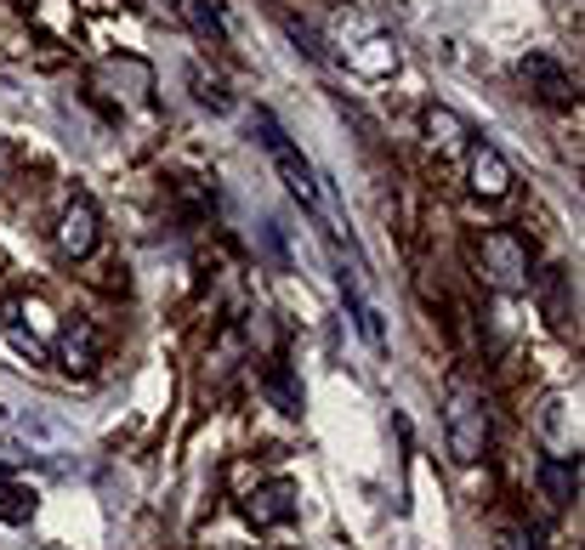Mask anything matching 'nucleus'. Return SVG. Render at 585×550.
Segmentation results:
<instances>
[{"instance_id": "f257e3e1", "label": "nucleus", "mask_w": 585, "mask_h": 550, "mask_svg": "<svg viewBox=\"0 0 585 550\" xmlns=\"http://www.w3.org/2000/svg\"><path fill=\"white\" fill-rule=\"evenodd\" d=\"M444 426H450V448L455 460H483V448H490V404H483V391L455 380L450 386V409H444Z\"/></svg>"}, {"instance_id": "f03ea898", "label": "nucleus", "mask_w": 585, "mask_h": 550, "mask_svg": "<svg viewBox=\"0 0 585 550\" xmlns=\"http://www.w3.org/2000/svg\"><path fill=\"white\" fill-rule=\"evenodd\" d=\"M483 273H490V284L501 289H528V249L512 238V233H490L483 238Z\"/></svg>"}, {"instance_id": "7ed1b4c3", "label": "nucleus", "mask_w": 585, "mask_h": 550, "mask_svg": "<svg viewBox=\"0 0 585 550\" xmlns=\"http://www.w3.org/2000/svg\"><path fill=\"white\" fill-rule=\"evenodd\" d=\"M466 176H472V193L477 198H506L512 193V165L501 160L495 142H472L466 147Z\"/></svg>"}, {"instance_id": "20e7f679", "label": "nucleus", "mask_w": 585, "mask_h": 550, "mask_svg": "<svg viewBox=\"0 0 585 550\" xmlns=\"http://www.w3.org/2000/svg\"><path fill=\"white\" fill-rule=\"evenodd\" d=\"M245 522H251V528H284V522H296V488H290V482H262V488H251Z\"/></svg>"}, {"instance_id": "39448f33", "label": "nucleus", "mask_w": 585, "mask_h": 550, "mask_svg": "<svg viewBox=\"0 0 585 550\" xmlns=\"http://www.w3.org/2000/svg\"><path fill=\"white\" fill-rule=\"evenodd\" d=\"M58 244H63V256H74V262H85L91 249H97V205H91V198H69Z\"/></svg>"}, {"instance_id": "423d86ee", "label": "nucleus", "mask_w": 585, "mask_h": 550, "mask_svg": "<svg viewBox=\"0 0 585 550\" xmlns=\"http://www.w3.org/2000/svg\"><path fill=\"white\" fill-rule=\"evenodd\" d=\"M341 58H347V63H353L359 74L381 80V74H393V69H399V45L386 40L381 29H364V40H359V45H353V40L341 45Z\"/></svg>"}, {"instance_id": "0eeeda50", "label": "nucleus", "mask_w": 585, "mask_h": 550, "mask_svg": "<svg viewBox=\"0 0 585 550\" xmlns=\"http://www.w3.org/2000/svg\"><path fill=\"white\" fill-rule=\"evenodd\" d=\"M268 154H273V165H279L284 187H290V193H296V198H302V205H319V176H313V165H307V160L296 154V147H290V142L279 136V142L268 147Z\"/></svg>"}, {"instance_id": "6e6552de", "label": "nucleus", "mask_w": 585, "mask_h": 550, "mask_svg": "<svg viewBox=\"0 0 585 550\" xmlns=\"http://www.w3.org/2000/svg\"><path fill=\"white\" fill-rule=\"evenodd\" d=\"M541 488H546V499L563 511V506H574V493H579V460H563V455H541Z\"/></svg>"}, {"instance_id": "1a4fd4ad", "label": "nucleus", "mask_w": 585, "mask_h": 550, "mask_svg": "<svg viewBox=\"0 0 585 550\" xmlns=\"http://www.w3.org/2000/svg\"><path fill=\"white\" fill-rule=\"evenodd\" d=\"M523 80L541 85V96H546V103H557V109H568V103H574V80H568L552 58H541V52L523 58Z\"/></svg>"}, {"instance_id": "9d476101", "label": "nucleus", "mask_w": 585, "mask_h": 550, "mask_svg": "<svg viewBox=\"0 0 585 550\" xmlns=\"http://www.w3.org/2000/svg\"><path fill=\"white\" fill-rule=\"evenodd\" d=\"M262 391L273 397V404H279L284 415H302V386L290 380V369H279V364H273V369L262 375Z\"/></svg>"}, {"instance_id": "9b49d317", "label": "nucleus", "mask_w": 585, "mask_h": 550, "mask_svg": "<svg viewBox=\"0 0 585 550\" xmlns=\"http://www.w3.org/2000/svg\"><path fill=\"white\" fill-rule=\"evenodd\" d=\"M29 517H34V488L0 482V522H29Z\"/></svg>"}, {"instance_id": "f8f14e48", "label": "nucleus", "mask_w": 585, "mask_h": 550, "mask_svg": "<svg viewBox=\"0 0 585 550\" xmlns=\"http://www.w3.org/2000/svg\"><path fill=\"white\" fill-rule=\"evenodd\" d=\"M182 12L193 18V29H200V34H216L222 40V7H216V0H182Z\"/></svg>"}, {"instance_id": "ddd939ff", "label": "nucleus", "mask_w": 585, "mask_h": 550, "mask_svg": "<svg viewBox=\"0 0 585 550\" xmlns=\"http://www.w3.org/2000/svg\"><path fill=\"white\" fill-rule=\"evenodd\" d=\"M63 358H69V369H91V329H85V324H69Z\"/></svg>"}, {"instance_id": "4468645a", "label": "nucleus", "mask_w": 585, "mask_h": 550, "mask_svg": "<svg viewBox=\"0 0 585 550\" xmlns=\"http://www.w3.org/2000/svg\"><path fill=\"white\" fill-rule=\"evenodd\" d=\"M426 131H432V142H444V147H450V142H461V120H455V114H444V109H432V114H426Z\"/></svg>"}, {"instance_id": "2eb2a0df", "label": "nucleus", "mask_w": 585, "mask_h": 550, "mask_svg": "<svg viewBox=\"0 0 585 550\" xmlns=\"http://www.w3.org/2000/svg\"><path fill=\"white\" fill-rule=\"evenodd\" d=\"M188 80L200 85V103H211V109H228V96H222V85H216V80H205L200 69H188Z\"/></svg>"}, {"instance_id": "dca6fc26", "label": "nucleus", "mask_w": 585, "mask_h": 550, "mask_svg": "<svg viewBox=\"0 0 585 550\" xmlns=\"http://www.w3.org/2000/svg\"><path fill=\"white\" fill-rule=\"evenodd\" d=\"M501 550H534V544H528L523 533H506V539H501Z\"/></svg>"}, {"instance_id": "f3484780", "label": "nucleus", "mask_w": 585, "mask_h": 550, "mask_svg": "<svg viewBox=\"0 0 585 550\" xmlns=\"http://www.w3.org/2000/svg\"><path fill=\"white\" fill-rule=\"evenodd\" d=\"M171 7H182V0H171Z\"/></svg>"}]
</instances>
